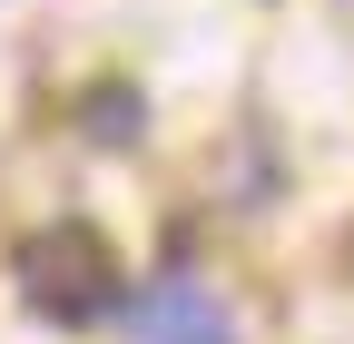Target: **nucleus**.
<instances>
[{
	"mask_svg": "<svg viewBox=\"0 0 354 344\" xmlns=\"http://www.w3.org/2000/svg\"><path fill=\"white\" fill-rule=\"evenodd\" d=\"M20 295L50 325H88V315H109L118 305V256H109V236L99 227H39L30 246H20Z\"/></svg>",
	"mask_w": 354,
	"mask_h": 344,
	"instance_id": "obj_1",
	"label": "nucleus"
},
{
	"mask_svg": "<svg viewBox=\"0 0 354 344\" xmlns=\"http://www.w3.org/2000/svg\"><path fill=\"white\" fill-rule=\"evenodd\" d=\"M128 334L138 344H236L227 305H216L207 285H187V276H158L138 305H128Z\"/></svg>",
	"mask_w": 354,
	"mask_h": 344,
	"instance_id": "obj_2",
	"label": "nucleus"
}]
</instances>
